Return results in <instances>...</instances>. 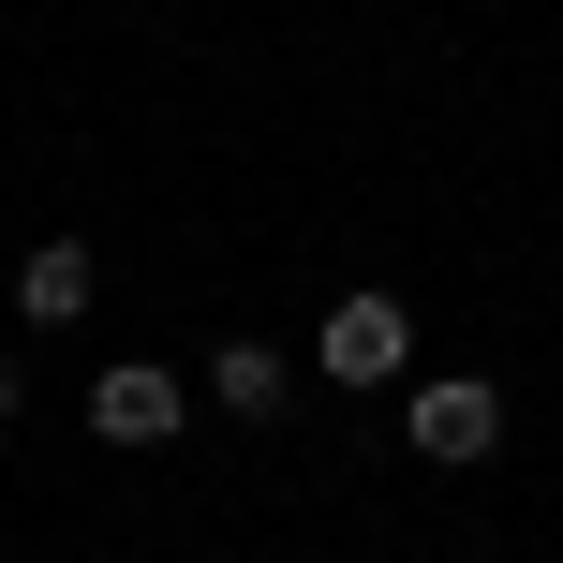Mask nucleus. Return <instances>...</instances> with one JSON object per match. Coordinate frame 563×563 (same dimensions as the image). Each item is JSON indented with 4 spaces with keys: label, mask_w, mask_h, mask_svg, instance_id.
Masks as SVG:
<instances>
[{
    "label": "nucleus",
    "mask_w": 563,
    "mask_h": 563,
    "mask_svg": "<svg viewBox=\"0 0 563 563\" xmlns=\"http://www.w3.org/2000/svg\"><path fill=\"white\" fill-rule=\"evenodd\" d=\"M311 371H327V386H400V371H416V311H400L386 282L327 297V327H311Z\"/></svg>",
    "instance_id": "f257e3e1"
},
{
    "label": "nucleus",
    "mask_w": 563,
    "mask_h": 563,
    "mask_svg": "<svg viewBox=\"0 0 563 563\" xmlns=\"http://www.w3.org/2000/svg\"><path fill=\"white\" fill-rule=\"evenodd\" d=\"M400 445L445 460V475H475V460L505 445V386H489V371H430V386L400 400Z\"/></svg>",
    "instance_id": "f03ea898"
},
{
    "label": "nucleus",
    "mask_w": 563,
    "mask_h": 563,
    "mask_svg": "<svg viewBox=\"0 0 563 563\" xmlns=\"http://www.w3.org/2000/svg\"><path fill=\"white\" fill-rule=\"evenodd\" d=\"M89 430H104V445H178V371L119 356L104 386H89Z\"/></svg>",
    "instance_id": "7ed1b4c3"
},
{
    "label": "nucleus",
    "mask_w": 563,
    "mask_h": 563,
    "mask_svg": "<svg viewBox=\"0 0 563 563\" xmlns=\"http://www.w3.org/2000/svg\"><path fill=\"white\" fill-rule=\"evenodd\" d=\"M208 400H223V416H238V430H267V416H282V400H297V371H282V356H267V341H223V356H208Z\"/></svg>",
    "instance_id": "20e7f679"
},
{
    "label": "nucleus",
    "mask_w": 563,
    "mask_h": 563,
    "mask_svg": "<svg viewBox=\"0 0 563 563\" xmlns=\"http://www.w3.org/2000/svg\"><path fill=\"white\" fill-rule=\"evenodd\" d=\"M89 282H104V267H89V238H45V253L15 267V311H30V327H75Z\"/></svg>",
    "instance_id": "39448f33"
},
{
    "label": "nucleus",
    "mask_w": 563,
    "mask_h": 563,
    "mask_svg": "<svg viewBox=\"0 0 563 563\" xmlns=\"http://www.w3.org/2000/svg\"><path fill=\"white\" fill-rule=\"evenodd\" d=\"M15 416H30V371H15V356H0V430H15Z\"/></svg>",
    "instance_id": "423d86ee"
}]
</instances>
